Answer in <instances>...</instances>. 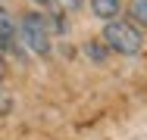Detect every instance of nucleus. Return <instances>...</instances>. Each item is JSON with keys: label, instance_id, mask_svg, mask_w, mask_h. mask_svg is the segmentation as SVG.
I'll list each match as a JSON object with an SVG mask.
<instances>
[{"label": "nucleus", "instance_id": "3", "mask_svg": "<svg viewBox=\"0 0 147 140\" xmlns=\"http://www.w3.org/2000/svg\"><path fill=\"white\" fill-rule=\"evenodd\" d=\"M16 44H19V28H16V19L9 16V9H0V47L16 53Z\"/></svg>", "mask_w": 147, "mask_h": 140}, {"label": "nucleus", "instance_id": "5", "mask_svg": "<svg viewBox=\"0 0 147 140\" xmlns=\"http://www.w3.org/2000/svg\"><path fill=\"white\" fill-rule=\"evenodd\" d=\"M128 16H131L138 25H144V28H147V0H135V3L128 6Z\"/></svg>", "mask_w": 147, "mask_h": 140}, {"label": "nucleus", "instance_id": "7", "mask_svg": "<svg viewBox=\"0 0 147 140\" xmlns=\"http://www.w3.org/2000/svg\"><path fill=\"white\" fill-rule=\"evenodd\" d=\"M31 3H38V6H57V0H31Z\"/></svg>", "mask_w": 147, "mask_h": 140}, {"label": "nucleus", "instance_id": "2", "mask_svg": "<svg viewBox=\"0 0 147 140\" xmlns=\"http://www.w3.org/2000/svg\"><path fill=\"white\" fill-rule=\"evenodd\" d=\"M19 37L25 41V47L34 50V53H50V31H47V22L41 13H25L22 22H19Z\"/></svg>", "mask_w": 147, "mask_h": 140}, {"label": "nucleus", "instance_id": "4", "mask_svg": "<svg viewBox=\"0 0 147 140\" xmlns=\"http://www.w3.org/2000/svg\"><path fill=\"white\" fill-rule=\"evenodd\" d=\"M91 13L97 16V19H116L119 13H122V3L119 0H91Z\"/></svg>", "mask_w": 147, "mask_h": 140}, {"label": "nucleus", "instance_id": "1", "mask_svg": "<svg viewBox=\"0 0 147 140\" xmlns=\"http://www.w3.org/2000/svg\"><path fill=\"white\" fill-rule=\"evenodd\" d=\"M103 44L110 47V50H116V53H138L141 50V31L135 25H128V22H119V19H110L107 28H103Z\"/></svg>", "mask_w": 147, "mask_h": 140}, {"label": "nucleus", "instance_id": "6", "mask_svg": "<svg viewBox=\"0 0 147 140\" xmlns=\"http://www.w3.org/2000/svg\"><path fill=\"white\" fill-rule=\"evenodd\" d=\"M85 53H88V56H94L97 62H103V59H107V50H103L100 44H88V47H85Z\"/></svg>", "mask_w": 147, "mask_h": 140}]
</instances>
